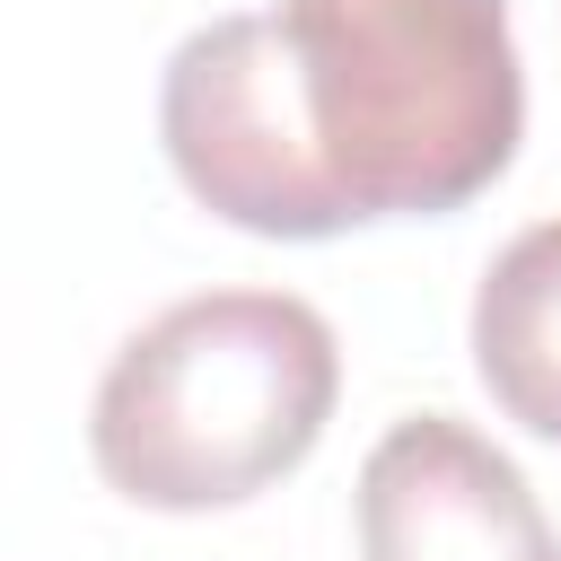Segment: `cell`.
<instances>
[{
    "instance_id": "cell-1",
    "label": "cell",
    "mask_w": 561,
    "mask_h": 561,
    "mask_svg": "<svg viewBox=\"0 0 561 561\" xmlns=\"http://www.w3.org/2000/svg\"><path fill=\"white\" fill-rule=\"evenodd\" d=\"M316 158L351 219H447L526 140L508 0H280Z\"/></svg>"
},
{
    "instance_id": "cell-2",
    "label": "cell",
    "mask_w": 561,
    "mask_h": 561,
    "mask_svg": "<svg viewBox=\"0 0 561 561\" xmlns=\"http://www.w3.org/2000/svg\"><path fill=\"white\" fill-rule=\"evenodd\" d=\"M342 394L333 324L289 289H210L149 316L96 377L88 456L158 517L245 508L289 482Z\"/></svg>"
},
{
    "instance_id": "cell-3",
    "label": "cell",
    "mask_w": 561,
    "mask_h": 561,
    "mask_svg": "<svg viewBox=\"0 0 561 561\" xmlns=\"http://www.w3.org/2000/svg\"><path fill=\"white\" fill-rule=\"evenodd\" d=\"M158 140H167L175 184L245 237L316 245V237L359 228L316 158L280 18L237 9V18L193 26L158 79Z\"/></svg>"
},
{
    "instance_id": "cell-4",
    "label": "cell",
    "mask_w": 561,
    "mask_h": 561,
    "mask_svg": "<svg viewBox=\"0 0 561 561\" xmlns=\"http://www.w3.org/2000/svg\"><path fill=\"white\" fill-rule=\"evenodd\" d=\"M359 561H561V526L473 421L412 412L359 465Z\"/></svg>"
},
{
    "instance_id": "cell-5",
    "label": "cell",
    "mask_w": 561,
    "mask_h": 561,
    "mask_svg": "<svg viewBox=\"0 0 561 561\" xmlns=\"http://www.w3.org/2000/svg\"><path fill=\"white\" fill-rule=\"evenodd\" d=\"M465 333L491 403L561 447V219H535L491 254Z\"/></svg>"
}]
</instances>
